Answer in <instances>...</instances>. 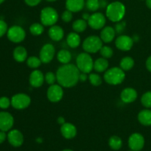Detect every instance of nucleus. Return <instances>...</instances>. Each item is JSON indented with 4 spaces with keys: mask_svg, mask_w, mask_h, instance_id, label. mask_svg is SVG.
<instances>
[{
    "mask_svg": "<svg viewBox=\"0 0 151 151\" xmlns=\"http://www.w3.org/2000/svg\"><path fill=\"white\" fill-rule=\"evenodd\" d=\"M80 75L81 72L76 65L63 64L56 72L57 82L63 88H72L79 82Z\"/></svg>",
    "mask_w": 151,
    "mask_h": 151,
    "instance_id": "obj_1",
    "label": "nucleus"
},
{
    "mask_svg": "<svg viewBox=\"0 0 151 151\" xmlns=\"http://www.w3.org/2000/svg\"><path fill=\"white\" fill-rule=\"evenodd\" d=\"M125 12L126 8L123 3L119 1H115L107 5L106 16L111 22H119L123 19Z\"/></svg>",
    "mask_w": 151,
    "mask_h": 151,
    "instance_id": "obj_2",
    "label": "nucleus"
},
{
    "mask_svg": "<svg viewBox=\"0 0 151 151\" xmlns=\"http://www.w3.org/2000/svg\"><path fill=\"white\" fill-rule=\"evenodd\" d=\"M105 81L110 85L116 86L122 83L125 79V71L120 67H112L105 72L103 76Z\"/></svg>",
    "mask_w": 151,
    "mask_h": 151,
    "instance_id": "obj_3",
    "label": "nucleus"
},
{
    "mask_svg": "<svg viewBox=\"0 0 151 151\" xmlns=\"http://www.w3.org/2000/svg\"><path fill=\"white\" fill-rule=\"evenodd\" d=\"M58 13L57 10L52 7H45L41 10L40 20L44 26L51 27L58 21Z\"/></svg>",
    "mask_w": 151,
    "mask_h": 151,
    "instance_id": "obj_4",
    "label": "nucleus"
},
{
    "mask_svg": "<svg viewBox=\"0 0 151 151\" xmlns=\"http://www.w3.org/2000/svg\"><path fill=\"white\" fill-rule=\"evenodd\" d=\"M76 66L81 72L88 74L94 69V61L88 52H82L76 58Z\"/></svg>",
    "mask_w": 151,
    "mask_h": 151,
    "instance_id": "obj_5",
    "label": "nucleus"
},
{
    "mask_svg": "<svg viewBox=\"0 0 151 151\" xmlns=\"http://www.w3.org/2000/svg\"><path fill=\"white\" fill-rule=\"evenodd\" d=\"M103 43L100 37L97 35H90L83 42V49L86 52L97 53L103 46Z\"/></svg>",
    "mask_w": 151,
    "mask_h": 151,
    "instance_id": "obj_6",
    "label": "nucleus"
},
{
    "mask_svg": "<svg viewBox=\"0 0 151 151\" xmlns=\"http://www.w3.org/2000/svg\"><path fill=\"white\" fill-rule=\"evenodd\" d=\"M11 106L17 110L27 109L31 103V98L29 95L24 93H19L13 95L11 98Z\"/></svg>",
    "mask_w": 151,
    "mask_h": 151,
    "instance_id": "obj_7",
    "label": "nucleus"
},
{
    "mask_svg": "<svg viewBox=\"0 0 151 151\" xmlns=\"http://www.w3.org/2000/svg\"><path fill=\"white\" fill-rule=\"evenodd\" d=\"M7 38L11 42L21 43L24 40L26 37V32L20 26L14 25L10 27L7 32Z\"/></svg>",
    "mask_w": 151,
    "mask_h": 151,
    "instance_id": "obj_8",
    "label": "nucleus"
},
{
    "mask_svg": "<svg viewBox=\"0 0 151 151\" xmlns=\"http://www.w3.org/2000/svg\"><path fill=\"white\" fill-rule=\"evenodd\" d=\"M106 23V19L104 14L99 12H95L90 15L88 20V24L91 29L98 30L102 29L105 27Z\"/></svg>",
    "mask_w": 151,
    "mask_h": 151,
    "instance_id": "obj_9",
    "label": "nucleus"
},
{
    "mask_svg": "<svg viewBox=\"0 0 151 151\" xmlns=\"http://www.w3.org/2000/svg\"><path fill=\"white\" fill-rule=\"evenodd\" d=\"M47 96L48 100L52 103H58L60 101L63 97V87L59 84L51 85L47 89Z\"/></svg>",
    "mask_w": 151,
    "mask_h": 151,
    "instance_id": "obj_10",
    "label": "nucleus"
},
{
    "mask_svg": "<svg viewBox=\"0 0 151 151\" xmlns=\"http://www.w3.org/2000/svg\"><path fill=\"white\" fill-rule=\"evenodd\" d=\"M55 54V48L51 44H46L41 47L39 52V58L43 63H49L53 60Z\"/></svg>",
    "mask_w": 151,
    "mask_h": 151,
    "instance_id": "obj_11",
    "label": "nucleus"
},
{
    "mask_svg": "<svg viewBox=\"0 0 151 151\" xmlns=\"http://www.w3.org/2000/svg\"><path fill=\"white\" fill-rule=\"evenodd\" d=\"M145 138L139 133H134L128 139V147L133 151H140L145 146Z\"/></svg>",
    "mask_w": 151,
    "mask_h": 151,
    "instance_id": "obj_12",
    "label": "nucleus"
},
{
    "mask_svg": "<svg viewBox=\"0 0 151 151\" xmlns=\"http://www.w3.org/2000/svg\"><path fill=\"white\" fill-rule=\"evenodd\" d=\"M133 38L126 35H120L115 40V46L121 51H129L134 46Z\"/></svg>",
    "mask_w": 151,
    "mask_h": 151,
    "instance_id": "obj_13",
    "label": "nucleus"
},
{
    "mask_svg": "<svg viewBox=\"0 0 151 151\" xmlns=\"http://www.w3.org/2000/svg\"><path fill=\"white\" fill-rule=\"evenodd\" d=\"M14 124L13 116L10 113L6 111L0 112V131H10Z\"/></svg>",
    "mask_w": 151,
    "mask_h": 151,
    "instance_id": "obj_14",
    "label": "nucleus"
},
{
    "mask_svg": "<svg viewBox=\"0 0 151 151\" xmlns=\"http://www.w3.org/2000/svg\"><path fill=\"white\" fill-rule=\"evenodd\" d=\"M7 139L8 142L14 147H21L24 143L23 134L17 129H13L9 131Z\"/></svg>",
    "mask_w": 151,
    "mask_h": 151,
    "instance_id": "obj_15",
    "label": "nucleus"
},
{
    "mask_svg": "<svg viewBox=\"0 0 151 151\" xmlns=\"http://www.w3.org/2000/svg\"><path fill=\"white\" fill-rule=\"evenodd\" d=\"M45 81L44 75L38 69H35L31 72L29 78V84L33 88H39L43 85L44 82Z\"/></svg>",
    "mask_w": 151,
    "mask_h": 151,
    "instance_id": "obj_16",
    "label": "nucleus"
},
{
    "mask_svg": "<svg viewBox=\"0 0 151 151\" xmlns=\"http://www.w3.org/2000/svg\"><path fill=\"white\" fill-rule=\"evenodd\" d=\"M137 97H138V93L137 90L131 87L124 88L120 94L121 100L125 103H134Z\"/></svg>",
    "mask_w": 151,
    "mask_h": 151,
    "instance_id": "obj_17",
    "label": "nucleus"
},
{
    "mask_svg": "<svg viewBox=\"0 0 151 151\" xmlns=\"http://www.w3.org/2000/svg\"><path fill=\"white\" fill-rule=\"evenodd\" d=\"M61 135L66 139H74L77 135V128L73 124L70 122H65L60 127Z\"/></svg>",
    "mask_w": 151,
    "mask_h": 151,
    "instance_id": "obj_18",
    "label": "nucleus"
},
{
    "mask_svg": "<svg viewBox=\"0 0 151 151\" xmlns=\"http://www.w3.org/2000/svg\"><path fill=\"white\" fill-rule=\"evenodd\" d=\"M116 31L114 28L110 26H106L102 29L100 32V38L104 43H111L114 40L116 36Z\"/></svg>",
    "mask_w": 151,
    "mask_h": 151,
    "instance_id": "obj_19",
    "label": "nucleus"
},
{
    "mask_svg": "<svg viewBox=\"0 0 151 151\" xmlns=\"http://www.w3.org/2000/svg\"><path fill=\"white\" fill-rule=\"evenodd\" d=\"M85 0H66V10L72 13H78L81 11L85 7Z\"/></svg>",
    "mask_w": 151,
    "mask_h": 151,
    "instance_id": "obj_20",
    "label": "nucleus"
},
{
    "mask_svg": "<svg viewBox=\"0 0 151 151\" xmlns=\"http://www.w3.org/2000/svg\"><path fill=\"white\" fill-rule=\"evenodd\" d=\"M48 34L50 38L54 41H59L63 39L64 36V31L63 28L58 25H52L49 29Z\"/></svg>",
    "mask_w": 151,
    "mask_h": 151,
    "instance_id": "obj_21",
    "label": "nucleus"
},
{
    "mask_svg": "<svg viewBox=\"0 0 151 151\" xmlns=\"http://www.w3.org/2000/svg\"><path fill=\"white\" fill-rule=\"evenodd\" d=\"M13 58L19 63H22L27 59V51L22 46H19L14 49L13 52Z\"/></svg>",
    "mask_w": 151,
    "mask_h": 151,
    "instance_id": "obj_22",
    "label": "nucleus"
},
{
    "mask_svg": "<svg viewBox=\"0 0 151 151\" xmlns=\"http://www.w3.org/2000/svg\"><path fill=\"white\" fill-rule=\"evenodd\" d=\"M138 121L141 125L144 126H150L151 125V110L144 109L138 114Z\"/></svg>",
    "mask_w": 151,
    "mask_h": 151,
    "instance_id": "obj_23",
    "label": "nucleus"
},
{
    "mask_svg": "<svg viewBox=\"0 0 151 151\" xmlns=\"http://www.w3.org/2000/svg\"><path fill=\"white\" fill-rule=\"evenodd\" d=\"M81 36L76 32H69L66 37V44L72 49L77 48L81 45Z\"/></svg>",
    "mask_w": 151,
    "mask_h": 151,
    "instance_id": "obj_24",
    "label": "nucleus"
},
{
    "mask_svg": "<svg viewBox=\"0 0 151 151\" xmlns=\"http://www.w3.org/2000/svg\"><path fill=\"white\" fill-rule=\"evenodd\" d=\"M109 63L108 59L104 58H99L94 62V69L97 72H104L109 69Z\"/></svg>",
    "mask_w": 151,
    "mask_h": 151,
    "instance_id": "obj_25",
    "label": "nucleus"
},
{
    "mask_svg": "<svg viewBox=\"0 0 151 151\" xmlns=\"http://www.w3.org/2000/svg\"><path fill=\"white\" fill-rule=\"evenodd\" d=\"M57 59L60 63L63 64H67L72 60V54L70 52L67 50H60L57 54Z\"/></svg>",
    "mask_w": 151,
    "mask_h": 151,
    "instance_id": "obj_26",
    "label": "nucleus"
},
{
    "mask_svg": "<svg viewBox=\"0 0 151 151\" xmlns=\"http://www.w3.org/2000/svg\"><path fill=\"white\" fill-rule=\"evenodd\" d=\"M134 64H135L134 60L130 56H125V57L122 58L119 63L120 68L125 72L131 70L134 66Z\"/></svg>",
    "mask_w": 151,
    "mask_h": 151,
    "instance_id": "obj_27",
    "label": "nucleus"
},
{
    "mask_svg": "<svg viewBox=\"0 0 151 151\" xmlns=\"http://www.w3.org/2000/svg\"><path fill=\"white\" fill-rule=\"evenodd\" d=\"M88 22L84 19H77L72 24V29L75 32H83L86 29L87 26H88Z\"/></svg>",
    "mask_w": 151,
    "mask_h": 151,
    "instance_id": "obj_28",
    "label": "nucleus"
},
{
    "mask_svg": "<svg viewBox=\"0 0 151 151\" xmlns=\"http://www.w3.org/2000/svg\"><path fill=\"white\" fill-rule=\"evenodd\" d=\"M109 145L112 150H119L122 146V140L118 136H112L109 140Z\"/></svg>",
    "mask_w": 151,
    "mask_h": 151,
    "instance_id": "obj_29",
    "label": "nucleus"
},
{
    "mask_svg": "<svg viewBox=\"0 0 151 151\" xmlns=\"http://www.w3.org/2000/svg\"><path fill=\"white\" fill-rule=\"evenodd\" d=\"M29 32L32 35L38 36L44 32V27L41 23H33L29 27Z\"/></svg>",
    "mask_w": 151,
    "mask_h": 151,
    "instance_id": "obj_30",
    "label": "nucleus"
},
{
    "mask_svg": "<svg viewBox=\"0 0 151 151\" xmlns=\"http://www.w3.org/2000/svg\"><path fill=\"white\" fill-rule=\"evenodd\" d=\"M41 63H42V62H41L39 57L30 56L27 59V65L31 69H37L41 66Z\"/></svg>",
    "mask_w": 151,
    "mask_h": 151,
    "instance_id": "obj_31",
    "label": "nucleus"
},
{
    "mask_svg": "<svg viewBox=\"0 0 151 151\" xmlns=\"http://www.w3.org/2000/svg\"><path fill=\"white\" fill-rule=\"evenodd\" d=\"M85 6L89 11L96 12L100 7L99 0H86Z\"/></svg>",
    "mask_w": 151,
    "mask_h": 151,
    "instance_id": "obj_32",
    "label": "nucleus"
},
{
    "mask_svg": "<svg viewBox=\"0 0 151 151\" xmlns=\"http://www.w3.org/2000/svg\"><path fill=\"white\" fill-rule=\"evenodd\" d=\"M141 103L146 109H151V91L144 93L141 97Z\"/></svg>",
    "mask_w": 151,
    "mask_h": 151,
    "instance_id": "obj_33",
    "label": "nucleus"
},
{
    "mask_svg": "<svg viewBox=\"0 0 151 151\" xmlns=\"http://www.w3.org/2000/svg\"><path fill=\"white\" fill-rule=\"evenodd\" d=\"M100 53L103 58L109 59L113 56L114 50L111 47H109V46H103L102 48L100 49Z\"/></svg>",
    "mask_w": 151,
    "mask_h": 151,
    "instance_id": "obj_34",
    "label": "nucleus"
},
{
    "mask_svg": "<svg viewBox=\"0 0 151 151\" xmlns=\"http://www.w3.org/2000/svg\"><path fill=\"white\" fill-rule=\"evenodd\" d=\"M88 80H89L90 83L94 86H99L101 85L102 82V78L97 73H91L88 75Z\"/></svg>",
    "mask_w": 151,
    "mask_h": 151,
    "instance_id": "obj_35",
    "label": "nucleus"
},
{
    "mask_svg": "<svg viewBox=\"0 0 151 151\" xmlns=\"http://www.w3.org/2000/svg\"><path fill=\"white\" fill-rule=\"evenodd\" d=\"M44 78H45V81L47 82V83L50 86L55 84V83L57 81V76H56V74L53 73L52 72H47L46 75H44Z\"/></svg>",
    "mask_w": 151,
    "mask_h": 151,
    "instance_id": "obj_36",
    "label": "nucleus"
},
{
    "mask_svg": "<svg viewBox=\"0 0 151 151\" xmlns=\"http://www.w3.org/2000/svg\"><path fill=\"white\" fill-rule=\"evenodd\" d=\"M11 105V100L7 97H0V109H7Z\"/></svg>",
    "mask_w": 151,
    "mask_h": 151,
    "instance_id": "obj_37",
    "label": "nucleus"
},
{
    "mask_svg": "<svg viewBox=\"0 0 151 151\" xmlns=\"http://www.w3.org/2000/svg\"><path fill=\"white\" fill-rule=\"evenodd\" d=\"M72 18H73L72 12L69 11V10H66L62 13L61 19L63 20V22H64L65 23H69V22H70L72 20Z\"/></svg>",
    "mask_w": 151,
    "mask_h": 151,
    "instance_id": "obj_38",
    "label": "nucleus"
},
{
    "mask_svg": "<svg viewBox=\"0 0 151 151\" xmlns=\"http://www.w3.org/2000/svg\"><path fill=\"white\" fill-rule=\"evenodd\" d=\"M125 27H126V22L120 21L119 22H116V25H115V31L116 33L121 34L125 29Z\"/></svg>",
    "mask_w": 151,
    "mask_h": 151,
    "instance_id": "obj_39",
    "label": "nucleus"
},
{
    "mask_svg": "<svg viewBox=\"0 0 151 151\" xmlns=\"http://www.w3.org/2000/svg\"><path fill=\"white\" fill-rule=\"evenodd\" d=\"M8 30L7 24L4 21L0 20V38L5 35Z\"/></svg>",
    "mask_w": 151,
    "mask_h": 151,
    "instance_id": "obj_40",
    "label": "nucleus"
},
{
    "mask_svg": "<svg viewBox=\"0 0 151 151\" xmlns=\"http://www.w3.org/2000/svg\"><path fill=\"white\" fill-rule=\"evenodd\" d=\"M42 0H24V2L26 3L27 5L29 7H35L38 5L41 2Z\"/></svg>",
    "mask_w": 151,
    "mask_h": 151,
    "instance_id": "obj_41",
    "label": "nucleus"
},
{
    "mask_svg": "<svg viewBox=\"0 0 151 151\" xmlns=\"http://www.w3.org/2000/svg\"><path fill=\"white\" fill-rule=\"evenodd\" d=\"M7 138V134H6V133L4 131H0V144H2Z\"/></svg>",
    "mask_w": 151,
    "mask_h": 151,
    "instance_id": "obj_42",
    "label": "nucleus"
},
{
    "mask_svg": "<svg viewBox=\"0 0 151 151\" xmlns=\"http://www.w3.org/2000/svg\"><path fill=\"white\" fill-rule=\"evenodd\" d=\"M145 66L147 70H148L150 72H151V55L149 56V57L147 58V60H146Z\"/></svg>",
    "mask_w": 151,
    "mask_h": 151,
    "instance_id": "obj_43",
    "label": "nucleus"
},
{
    "mask_svg": "<svg viewBox=\"0 0 151 151\" xmlns=\"http://www.w3.org/2000/svg\"><path fill=\"white\" fill-rule=\"evenodd\" d=\"M88 74L81 72V75H80V81H82V82H85V81H86V80L88 79Z\"/></svg>",
    "mask_w": 151,
    "mask_h": 151,
    "instance_id": "obj_44",
    "label": "nucleus"
},
{
    "mask_svg": "<svg viewBox=\"0 0 151 151\" xmlns=\"http://www.w3.org/2000/svg\"><path fill=\"white\" fill-rule=\"evenodd\" d=\"M57 121H58V123L60 124V125H63V124H64L65 122H65V119L63 117V116H59V117L58 118Z\"/></svg>",
    "mask_w": 151,
    "mask_h": 151,
    "instance_id": "obj_45",
    "label": "nucleus"
},
{
    "mask_svg": "<svg viewBox=\"0 0 151 151\" xmlns=\"http://www.w3.org/2000/svg\"><path fill=\"white\" fill-rule=\"evenodd\" d=\"M89 16H90V15L88 14V13H83V19H84V20H86L88 22V19H89Z\"/></svg>",
    "mask_w": 151,
    "mask_h": 151,
    "instance_id": "obj_46",
    "label": "nucleus"
},
{
    "mask_svg": "<svg viewBox=\"0 0 151 151\" xmlns=\"http://www.w3.org/2000/svg\"><path fill=\"white\" fill-rule=\"evenodd\" d=\"M145 4L149 9H151V0H145Z\"/></svg>",
    "mask_w": 151,
    "mask_h": 151,
    "instance_id": "obj_47",
    "label": "nucleus"
},
{
    "mask_svg": "<svg viewBox=\"0 0 151 151\" xmlns=\"http://www.w3.org/2000/svg\"><path fill=\"white\" fill-rule=\"evenodd\" d=\"M47 1H49V2H54V1H56L57 0H46Z\"/></svg>",
    "mask_w": 151,
    "mask_h": 151,
    "instance_id": "obj_48",
    "label": "nucleus"
},
{
    "mask_svg": "<svg viewBox=\"0 0 151 151\" xmlns=\"http://www.w3.org/2000/svg\"><path fill=\"white\" fill-rule=\"evenodd\" d=\"M62 151H74V150H71V149H65V150H63Z\"/></svg>",
    "mask_w": 151,
    "mask_h": 151,
    "instance_id": "obj_49",
    "label": "nucleus"
},
{
    "mask_svg": "<svg viewBox=\"0 0 151 151\" xmlns=\"http://www.w3.org/2000/svg\"><path fill=\"white\" fill-rule=\"evenodd\" d=\"M4 1H5V0H0V4H2V3L4 2Z\"/></svg>",
    "mask_w": 151,
    "mask_h": 151,
    "instance_id": "obj_50",
    "label": "nucleus"
},
{
    "mask_svg": "<svg viewBox=\"0 0 151 151\" xmlns=\"http://www.w3.org/2000/svg\"><path fill=\"white\" fill-rule=\"evenodd\" d=\"M128 151H133V150H128Z\"/></svg>",
    "mask_w": 151,
    "mask_h": 151,
    "instance_id": "obj_51",
    "label": "nucleus"
},
{
    "mask_svg": "<svg viewBox=\"0 0 151 151\" xmlns=\"http://www.w3.org/2000/svg\"><path fill=\"white\" fill-rule=\"evenodd\" d=\"M142 1H143V0H142Z\"/></svg>",
    "mask_w": 151,
    "mask_h": 151,
    "instance_id": "obj_52",
    "label": "nucleus"
}]
</instances>
